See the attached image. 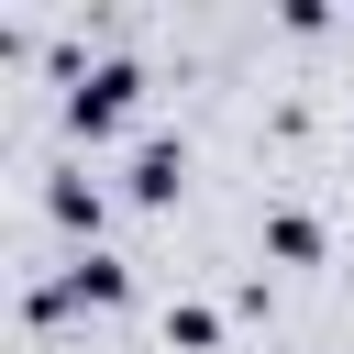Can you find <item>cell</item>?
<instances>
[{"label":"cell","mask_w":354,"mask_h":354,"mask_svg":"<svg viewBox=\"0 0 354 354\" xmlns=\"http://www.w3.org/2000/svg\"><path fill=\"white\" fill-rule=\"evenodd\" d=\"M133 299V266L122 254H100V243H77L44 288H22V321H66V310H122Z\"/></svg>","instance_id":"cell-1"},{"label":"cell","mask_w":354,"mask_h":354,"mask_svg":"<svg viewBox=\"0 0 354 354\" xmlns=\"http://www.w3.org/2000/svg\"><path fill=\"white\" fill-rule=\"evenodd\" d=\"M133 100H144V66H133V55H100V66L77 55L55 111H66V133H88V144H100V133H122V122H133Z\"/></svg>","instance_id":"cell-2"},{"label":"cell","mask_w":354,"mask_h":354,"mask_svg":"<svg viewBox=\"0 0 354 354\" xmlns=\"http://www.w3.org/2000/svg\"><path fill=\"white\" fill-rule=\"evenodd\" d=\"M188 188V144H166V133H144L133 155H122V199H144V210H166Z\"/></svg>","instance_id":"cell-3"},{"label":"cell","mask_w":354,"mask_h":354,"mask_svg":"<svg viewBox=\"0 0 354 354\" xmlns=\"http://www.w3.org/2000/svg\"><path fill=\"white\" fill-rule=\"evenodd\" d=\"M44 221H55V232H77V243H100V221H111V188H100L88 166H55V177H44Z\"/></svg>","instance_id":"cell-4"},{"label":"cell","mask_w":354,"mask_h":354,"mask_svg":"<svg viewBox=\"0 0 354 354\" xmlns=\"http://www.w3.org/2000/svg\"><path fill=\"white\" fill-rule=\"evenodd\" d=\"M321 243H332V232H321L310 199H277V210H266V254H277V266H321Z\"/></svg>","instance_id":"cell-5"},{"label":"cell","mask_w":354,"mask_h":354,"mask_svg":"<svg viewBox=\"0 0 354 354\" xmlns=\"http://www.w3.org/2000/svg\"><path fill=\"white\" fill-rule=\"evenodd\" d=\"M221 343V310L210 299H166V354H210Z\"/></svg>","instance_id":"cell-6"}]
</instances>
